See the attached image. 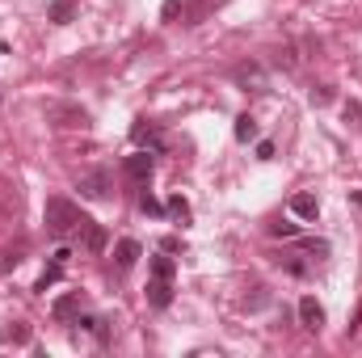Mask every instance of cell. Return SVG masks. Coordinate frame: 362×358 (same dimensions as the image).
<instances>
[{
	"label": "cell",
	"mask_w": 362,
	"mask_h": 358,
	"mask_svg": "<svg viewBox=\"0 0 362 358\" xmlns=\"http://www.w3.org/2000/svg\"><path fill=\"white\" fill-rule=\"evenodd\" d=\"M354 202H358V211H362V190H354Z\"/></svg>",
	"instance_id": "30"
},
{
	"label": "cell",
	"mask_w": 362,
	"mask_h": 358,
	"mask_svg": "<svg viewBox=\"0 0 362 358\" xmlns=\"http://www.w3.org/2000/svg\"><path fill=\"white\" fill-rule=\"evenodd\" d=\"M131 144H135V148H148V152H160V148H165V135H160L156 122L135 118V122H131Z\"/></svg>",
	"instance_id": "3"
},
{
	"label": "cell",
	"mask_w": 362,
	"mask_h": 358,
	"mask_svg": "<svg viewBox=\"0 0 362 358\" xmlns=\"http://www.w3.org/2000/svg\"><path fill=\"white\" fill-rule=\"evenodd\" d=\"M257 161H274V144L270 139H257Z\"/></svg>",
	"instance_id": "28"
},
{
	"label": "cell",
	"mask_w": 362,
	"mask_h": 358,
	"mask_svg": "<svg viewBox=\"0 0 362 358\" xmlns=\"http://www.w3.org/2000/svg\"><path fill=\"white\" fill-rule=\"evenodd\" d=\"M329 101H333V89L329 85H316L312 89V105H329Z\"/></svg>",
	"instance_id": "24"
},
{
	"label": "cell",
	"mask_w": 362,
	"mask_h": 358,
	"mask_svg": "<svg viewBox=\"0 0 362 358\" xmlns=\"http://www.w3.org/2000/svg\"><path fill=\"white\" fill-rule=\"evenodd\" d=\"M160 249H165V253H181V241H177V236H165V241H160Z\"/></svg>",
	"instance_id": "29"
},
{
	"label": "cell",
	"mask_w": 362,
	"mask_h": 358,
	"mask_svg": "<svg viewBox=\"0 0 362 358\" xmlns=\"http://www.w3.org/2000/svg\"><path fill=\"white\" fill-rule=\"evenodd\" d=\"M291 211H295L299 219H316V215H320V202H316V194H295V198H291Z\"/></svg>",
	"instance_id": "11"
},
{
	"label": "cell",
	"mask_w": 362,
	"mask_h": 358,
	"mask_svg": "<svg viewBox=\"0 0 362 358\" xmlns=\"http://www.w3.org/2000/svg\"><path fill=\"white\" fill-rule=\"evenodd\" d=\"M47 118L55 127H89V110H81V105H51Z\"/></svg>",
	"instance_id": "6"
},
{
	"label": "cell",
	"mask_w": 362,
	"mask_h": 358,
	"mask_svg": "<svg viewBox=\"0 0 362 358\" xmlns=\"http://www.w3.org/2000/svg\"><path fill=\"white\" fill-rule=\"evenodd\" d=\"M139 211H144V215H165V202H160V198H152V194L144 190V194H139Z\"/></svg>",
	"instance_id": "20"
},
{
	"label": "cell",
	"mask_w": 362,
	"mask_h": 358,
	"mask_svg": "<svg viewBox=\"0 0 362 358\" xmlns=\"http://www.w3.org/2000/svg\"><path fill=\"white\" fill-rule=\"evenodd\" d=\"M76 312H81V295H76V291H72V295H59V299H55V308H51V316H55V321H72Z\"/></svg>",
	"instance_id": "12"
},
{
	"label": "cell",
	"mask_w": 362,
	"mask_h": 358,
	"mask_svg": "<svg viewBox=\"0 0 362 358\" xmlns=\"http://www.w3.org/2000/svg\"><path fill=\"white\" fill-rule=\"evenodd\" d=\"M299 325H303L308 333H320V325H325V308L316 304V295H303V299H299Z\"/></svg>",
	"instance_id": "7"
},
{
	"label": "cell",
	"mask_w": 362,
	"mask_h": 358,
	"mask_svg": "<svg viewBox=\"0 0 362 358\" xmlns=\"http://www.w3.org/2000/svg\"><path fill=\"white\" fill-rule=\"evenodd\" d=\"M72 13H76V4H72V0H55V4H51V21H55V25H68V21H72Z\"/></svg>",
	"instance_id": "17"
},
{
	"label": "cell",
	"mask_w": 362,
	"mask_h": 358,
	"mask_svg": "<svg viewBox=\"0 0 362 358\" xmlns=\"http://www.w3.org/2000/svg\"><path fill=\"white\" fill-rule=\"evenodd\" d=\"M76 241H81V249H85V253H93V258H97V253L105 249V241H110V236H105V228H101L97 219L81 215V224H76Z\"/></svg>",
	"instance_id": "2"
},
{
	"label": "cell",
	"mask_w": 362,
	"mask_h": 358,
	"mask_svg": "<svg viewBox=\"0 0 362 358\" xmlns=\"http://www.w3.org/2000/svg\"><path fill=\"white\" fill-rule=\"evenodd\" d=\"M122 173L135 181V185H148V181H152V173H156V161H152V152H144V148H139L135 156H127V161H122Z\"/></svg>",
	"instance_id": "4"
},
{
	"label": "cell",
	"mask_w": 362,
	"mask_h": 358,
	"mask_svg": "<svg viewBox=\"0 0 362 358\" xmlns=\"http://www.w3.org/2000/svg\"><path fill=\"white\" fill-rule=\"evenodd\" d=\"M299 253H316V262H320V258H329V241L308 236V241H299Z\"/></svg>",
	"instance_id": "19"
},
{
	"label": "cell",
	"mask_w": 362,
	"mask_h": 358,
	"mask_svg": "<svg viewBox=\"0 0 362 358\" xmlns=\"http://www.w3.org/2000/svg\"><path fill=\"white\" fill-rule=\"evenodd\" d=\"M266 299H270V295H266V287H253V295L245 299V308H266Z\"/></svg>",
	"instance_id": "25"
},
{
	"label": "cell",
	"mask_w": 362,
	"mask_h": 358,
	"mask_svg": "<svg viewBox=\"0 0 362 358\" xmlns=\"http://www.w3.org/2000/svg\"><path fill=\"white\" fill-rule=\"evenodd\" d=\"M144 295H148L152 308H169V304H173V278H156V274H152Z\"/></svg>",
	"instance_id": "8"
},
{
	"label": "cell",
	"mask_w": 362,
	"mask_h": 358,
	"mask_svg": "<svg viewBox=\"0 0 362 358\" xmlns=\"http://www.w3.org/2000/svg\"><path fill=\"white\" fill-rule=\"evenodd\" d=\"M59 278H64V262H55V258H51V266L38 274V287H34V291H47V287H55Z\"/></svg>",
	"instance_id": "16"
},
{
	"label": "cell",
	"mask_w": 362,
	"mask_h": 358,
	"mask_svg": "<svg viewBox=\"0 0 362 358\" xmlns=\"http://www.w3.org/2000/svg\"><path fill=\"white\" fill-rule=\"evenodd\" d=\"M232 81L245 85V89H249V85L262 89V68H257V64H240V68H232Z\"/></svg>",
	"instance_id": "13"
},
{
	"label": "cell",
	"mask_w": 362,
	"mask_h": 358,
	"mask_svg": "<svg viewBox=\"0 0 362 358\" xmlns=\"http://www.w3.org/2000/svg\"><path fill=\"white\" fill-rule=\"evenodd\" d=\"M346 122L350 127H362V101H346Z\"/></svg>",
	"instance_id": "23"
},
{
	"label": "cell",
	"mask_w": 362,
	"mask_h": 358,
	"mask_svg": "<svg viewBox=\"0 0 362 358\" xmlns=\"http://www.w3.org/2000/svg\"><path fill=\"white\" fill-rule=\"evenodd\" d=\"M0 342H8V346H25L30 342V325H8V329H0Z\"/></svg>",
	"instance_id": "15"
},
{
	"label": "cell",
	"mask_w": 362,
	"mask_h": 358,
	"mask_svg": "<svg viewBox=\"0 0 362 358\" xmlns=\"http://www.w3.org/2000/svg\"><path fill=\"white\" fill-rule=\"evenodd\" d=\"M42 219H47V232H51L55 241H68V236H76L81 211H76V202H68V198H47Z\"/></svg>",
	"instance_id": "1"
},
{
	"label": "cell",
	"mask_w": 362,
	"mask_h": 358,
	"mask_svg": "<svg viewBox=\"0 0 362 358\" xmlns=\"http://www.w3.org/2000/svg\"><path fill=\"white\" fill-rule=\"evenodd\" d=\"M173 258H152V274H156V278H173Z\"/></svg>",
	"instance_id": "22"
},
{
	"label": "cell",
	"mask_w": 362,
	"mask_h": 358,
	"mask_svg": "<svg viewBox=\"0 0 362 358\" xmlns=\"http://www.w3.org/2000/svg\"><path fill=\"white\" fill-rule=\"evenodd\" d=\"M139 241H118V249H114V266L118 270H131L135 262H139Z\"/></svg>",
	"instance_id": "10"
},
{
	"label": "cell",
	"mask_w": 362,
	"mask_h": 358,
	"mask_svg": "<svg viewBox=\"0 0 362 358\" xmlns=\"http://www.w3.org/2000/svg\"><path fill=\"white\" fill-rule=\"evenodd\" d=\"M274 262H278V270H286V274H295V278H308V274H312V266L303 262L299 249H295V253H278Z\"/></svg>",
	"instance_id": "9"
},
{
	"label": "cell",
	"mask_w": 362,
	"mask_h": 358,
	"mask_svg": "<svg viewBox=\"0 0 362 358\" xmlns=\"http://www.w3.org/2000/svg\"><path fill=\"white\" fill-rule=\"evenodd\" d=\"M257 131H262V127H257V118H253V114H240V118H236V139H240V144L257 139Z\"/></svg>",
	"instance_id": "14"
},
{
	"label": "cell",
	"mask_w": 362,
	"mask_h": 358,
	"mask_svg": "<svg viewBox=\"0 0 362 358\" xmlns=\"http://www.w3.org/2000/svg\"><path fill=\"white\" fill-rule=\"evenodd\" d=\"M181 8H185V0H165V8H160V17H165V21H173V17H177Z\"/></svg>",
	"instance_id": "26"
},
{
	"label": "cell",
	"mask_w": 362,
	"mask_h": 358,
	"mask_svg": "<svg viewBox=\"0 0 362 358\" xmlns=\"http://www.w3.org/2000/svg\"><path fill=\"white\" fill-rule=\"evenodd\" d=\"M165 211H169V215H177V219H189V202H185L181 194H173V198L165 202Z\"/></svg>",
	"instance_id": "21"
},
{
	"label": "cell",
	"mask_w": 362,
	"mask_h": 358,
	"mask_svg": "<svg viewBox=\"0 0 362 358\" xmlns=\"http://www.w3.org/2000/svg\"><path fill=\"white\" fill-rule=\"evenodd\" d=\"M21 253H25V245H17V249H0V274H8V270L21 266Z\"/></svg>",
	"instance_id": "18"
},
{
	"label": "cell",
	"mask_w": 362,
	"mask_h": 358,
	"mask_svg": "<svg viewBox=\"0 0 362 358\" xmlns=\"http://www.w3.org/2000/svg\"><path fill=\"white\" fill-rule=\"evenodd\" d=\"M295 232H299L295 224H282V219H274L270 224V236H295Z\"/></svg>",
	"instance_id": "27"
},
{
	"label": "cell",
	"mask_w": 362,
	"mask_h": 358,
	"mask_svg": "<svg viewBox=\"0 0 362 358\" xmlns=\"http://www.w3.org/2000/svg\"><path fill=\"white\" fill-rule=\"evenodd\" d=\"M76 190H81V198H93V202H101V198L110 194V173H105V169H89V173H81Z\"/></svg>",
	"instance_id": "5"
}]
</instances>
